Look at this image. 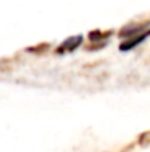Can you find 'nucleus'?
<instances>
[{
	"label": "nucleus",
	"instance_id": "f03ea898",
	"mask_svg": "<svg viewBox=\"0 0 150 152\" xmlns=\"http://www.w3.org/2000/svg\"><path fill=\"white\" fill-rule=\"evenodd\" d=\"M150 36V30L147 31H144V33H140V34H137L134 39H131V40H127V42H124L122 45H121V50H130V49H133V48H136L137 45H140V43H143L147 37Z\"/></svg>",
	"mask_w": 150,
	"mask_h": 152
},
{
	"label": "nucleus",
	"instance_id": "f257e3e1",
	"mask_svg": "<svg viewBox=\"0 0 150 152\" xmlns=\"http://www.w3.org/2000/svg\"><path fill=\"white\" fill-rule=\"evenodd\" d=\"M81 43H83V37H81V36H74V37H71V39L65 40V42L60 45V48L57 49V52H59V53L72 52V50H75Z\"/></svg>",
	"mask_w": 150,
	"mask_h": 152
}]
</instances>
